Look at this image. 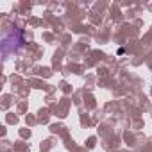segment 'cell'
I'll use <instances>...</instances> for the list:
<instances>
[{
    "label": "cell",
    "instance_id": "6da1fadb",
    "mask_svg": "<svg viewBox=\"0 0 152 152\" xmlns=\"http://www.w3.org/2000/svg\"><path fill=\"white\" fill-rule=\"evenodd\" d=\"M23 45H25V38H23L22 31L15 29L9 34H6L2 38V56H4V59H7L11 54H18Z\"/></svg>",
    "mask_w": 152,
    "mask_h": 152
}]
</instances>
